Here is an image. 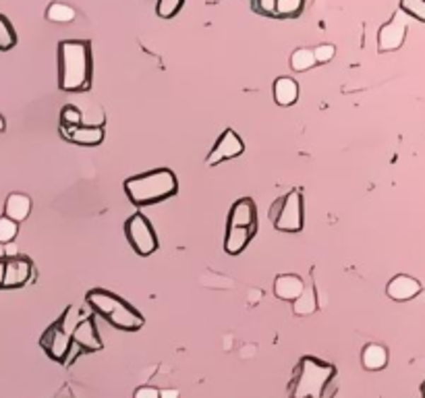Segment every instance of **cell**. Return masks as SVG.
Listing matches in <instances>:
<instances>
[{"mask_svg": "<svg viewBox=\"0 0 425 398\" xmlns=\"http://www.w3.org/2000/svg\"><path fill=\"white\" fill-rule=\"evenodd\" d=\"M336 368L315 357H301L289 382V398H332L336 394Z\"/></svg>", "mask_w": 425, "mask_h": 398, "instance_id": "6da1fadb", "label": "cell"}, {"mask_svg": "<svg viewBox=\"0 0 425 398\" xmlns=\"http://www.w3.org/2000/svg\"><path fill=\"white\" fill-rule=\"evenodd\" d=\"M59 88L88 92L91 88V42L64 40L59 44Z\"/></svg>", "mask_w": 425, "mask_h": 398, "instance_id": "7a4b0ae2", "label": "cell"}, {"mask_svg": "<svg viewBox=\"0 0 425 398\" xmlns=\"http://www.w3.org/2000/svg\"><path fill=\"white\" fill-rule=\"evenodd\" d=\"M179 191L177 175L168 168H156L124 181V193L135 206H152Z\"/></svg>", "mask_w": 425, "mask_h": 398, "instance_id": "3957f363", "label": "cell"}, {"mask_svg": "<svg viewBox=\"0 0 425 398\" xmlns=\"http://www.w3.org/2000/svg\"><path fill=\"white\" fill-rule=\"evenodd\" d=\"M86 299L98 315H102L110 326L119 328L122 332H135L146 324L144 315L135 307H131L119 295L106 288H93L86 295Z\"/></svg>", "mask_w": 425, "mask_h": 398, "instance_id": "277c9868", "label": "cell"}, {"mask_svg": "<svg viewBox=\"0 0 425 398\" xmlns=\"http://www.w3.org/2000/svg\"><path fill=\"white\" fill-rule=\"evenodd\" d=\"M270 220L280 233H301L303 230V197L299 191H291L276 199L270 208Z\"/></svg>", "mask_w": 425, "mask_h": 398, "instance_id": "5b68a950", "label": "cell"}, {"mask_svg": "<svg viewBox=\"0 0 425 398\" xmlns=\"http://www.w3.org/2000/svg\"><path fill=\"white\" fill-rule=\"evenodd\" d=\"M71 311H73V307H69L54 324H50V326L46 328V332L40 338V346H42L44 353H46L52 361H57V363H66V357H69V353H71V349H73V346H71V330H73V328L69 330Z\"/></svg>", "mask_w": 425, "mask_h": 398, "instance_id": "8992f818", "label": "cell"}, {"mask_svg": "<svg viewBox=\"0 0 425 398\" xmlns=\"http://www.w3.org/2000/svg\"><path fill=\"white\" fill-rule=\"evenodd\" d=\"M124 237L129 241V245L133 247V251L141 257L152 255L158 249V237L153 233L150 220L144 214L135 212L127 222H124Z\"/></svg>", "mask_w": 425, "mask_h": 398, "instance_id": "52a82bcc", "label": "cell"}, {"mask_svg": "<svg viewBox=\"0 0 425 398\" xmlns=\"http://www.w3.org/2000/svg\"><path fill=\"white\" fill-rule=\"evenodd\" d=\"M407 25H409V17L398 11L395 17L378 31V50L380 52H395V50H398L404 44Z\"/></svg>", "mask_w": 425, "mask_h": 398, "instance_id": "ba28073f", "label": "cell"}, {"mask_svg": "<svg viewBox=\"0 0 425 398\" xmlns=\"http://www.w3.org/2000/svg\"><path fill=\"white\" fill-rule=\"evenodd\" d=\"M243 152V139H241L233 129H226V131L218 137V141L214 144L212 152L208 153V158H206V164H208V166H216V164H220V162H224V160H233V158L241 156Z\"/></svg>", "mask_w": 425, "mask_h": 398, "instance_id": "9c48e42d", "label": "cell"}, {"mask_svg": "<svg viewBox=\"0 0 425 398\" xmlns=\"http://www.w3.org/2000/svg\"><path fill=\"white\" fill-rule=\"evenodd\" d=\"M71 346H77V349H81L86 353H95V351L104 349L93 317L88 315V317H83L81 322H77L73 326V330H71Z\"/></svg>", "mask_w": 425, "mask_h": 398, "instance_id": "30bf717a", "label": "cell"}, {"mask_svg": "<svg viewBox=\"0 0 425 398\" xmlns=\"http://www.w3.org/2000/svg\"><path fill=\"white\" fill-rule=\"evenodd\" d=\"M31 272H33V266H31L30 257H25V255L4 259L2 288H21L23 284L30 282Z\"/></svg>", "mask_w": 425, "mask_h": 398, "instance_id": "8fae6325", "label": "cell"}, {"mask_svg": "<svg viewBox=\"0 0 425 398\" xmlns=\"http://www.w3.org/2000/svg\"><path fill=\"white\" fill-rule=\"evenodd\" d=\"M226 226H235V228H247L257 233V210L251 197L237 199L228 212V224Z\"/></svg>", "mask_w": 425, "mask_h": 398, "instance_id": "7c38bea8", "label": "cell"}, {"mask_svg": "<svg viewBox=\"0 0 425 398\" xmlns=\"http://www.w3.org/2000/svg\"><path fill=\"white\" fill-rule=\"evenodd\" d=\"M61 135L77 146H100L104 141V129L102 127H91V124H75V127H61Z\"/></svg>", "mask_w": 425, "mask_h": 398, "instance_id": "4fadbf2b", "label": "cell"}, {"mask_svg": "<svg viewBox=\"0 0 425 398\" xmlns=\"http://www.w3.org/2000/svg\"><path fill=\"white\" fill-rule=\"evenodd\" d=\"M386 293L395 301H409V299H413V297H417L421 293V282H417L411 276L398 274L388 282Z\"/></svg>", "mask_w": 425, "mask_h": 398, "instance_id": "5bb4252c", "label": "cell"}, {"mask_svg": "<svg viewBox=\"0 0 425 398\" xmlns=\"http://www.w3.org/2000/svg\"><path fill=\"white\" fill-rule=\"evenodd\" d=\"M305 291V282L295 274H280L274 280V295L282 301H297Z\"/></svg>", "mask_w": 425, "mask_h": 398, "instance_id": "9a60e30c", "label": "cell"}, {"mask_svg": "<svg viewBox=\"0 0 425 398\" xmlns=\"http://www.w3.org/2000/svg\"><path fill=\"white\" fill-rule=\"evenodd\" d=\"M31 212V199L30 195L25 193H11L6 197V204H4V218H8L11 222L19 224L23 222Z\"/></svg>", "mask_w": 425, "mask_h": 398, "instance_id": "2e32d148", "label": "cell"}, {"mask_svg": "<svg viewBox=\"0 0 425 398\" xmlns=\"http://www.w3.org/2000/svg\"><path fill=\"white\" fill-rule=\"evenodd\" d=\"M299 98V86L291 77H278L274 81V100L278 106H293Z\"/></svg>", "mask_w": 425, "mask_h": 398, "instance_id": "e0dca14e", "label": "cell"}, {"mask_svg": "<svg viewBox=\"0 0 425 398\" xmlns=\"http://www.w3.org/2000/svg\"><path fill=\"white\" fill-rule=\"evenodd\" d=\"M361 361L367 371H380L388 363V351L382 344H367L363 349Z\"/></svg>", "mask_w": 425, "mask_h": 398, "instance_id": "ac0fdd59", "label": "cell"}, {"mask_svg": "<svg viewBox=\"0 0 425 398\" xmlns=\"http://www.w3.org/2000/svg\"><path fill=\"white\" fill-rule=\"evenodd\" d=\"M46 17L52 21V23H71L77 13L71 4H64V2H52L46 11Z\"/></svg>", "mask_w": 425, "mask_h": 398, "instance_id": "d6986e66", "label": "cell"}, {"mask_svg": "<svg viewBox=\"0 0 425 398\" xmlns=\"http://www.w3.org/2000/svg\"><path fill=\"white\" fill-rule=\"evenodd\" d=\"M315 309H318V299H315V291L311 286L305 288L297 301H293V311L297 315H311Z\"/></svg>", "mask_w": 425, "mask_h": 398, "instance_id": "ffe728a7", "label": "cell"}, {"mask_svg": "<svg viewBox=\"0 0 425 398\" xmlns=\"http://www.w3.org/2000/svg\"><path fill=\"white\" fill-rule=\"evenodd\" d=\"M301 0H276L274 2V17H299L303 11Z\"/></svg>", "mask_w": 425, "mask_h": 398, "instance_id": "44dd1931", "label": "cell"}, {"mask_svg": "<svg viewBox=\"0 0 425 398\" xmlns=\"http://www.w3.org/2000/svg\"><path fill=\"white\" fill-rule=\"evenodd\" d=\"M17 46V33H15V28L11 25V21L0 15V52H6L11 48Z\"/></svg>", "mask_w": 425, "mask_h": 398, "instance_id": "7402d4cb", "label": "cell"}, {"mask_svg": "<svg viewBox=\"0 0 425 398\" xmlns=\"http://www.w3.org/2000/svg\"><path fill=\"white\" fill-rule=\"evenodd\" d=\"M291 66L293 71L297 73H303V71H309L311 66H315V59H313V52L307 50V48H299L293 57H291Z\"/></svg>", "mask_w": 425, "mask_h": 398, "instance_id": "603a6c76", "label": "cell"}, {"mask_svg": "<svg viewBox=\"0 0 425 398\" xmlns=\"http://www.w3.org/2000/svg\"><path fill=\"white\" fill-rule=\"evenodd\" d=\"M400 13L407 17H413L417 21H425V2L424 0H402L400 2Z\"/></svg>", "mask_w": 425, "mask_h": 398, "instance_id": "cb8c5ba5", "label": "cell"}, {"mask_svg": "<svg viewBox=\"0 0 425 398\" xmlns=\"http://www.w3.org/2000/svg\"><path fill=\"white\" fill-rule=\"evenodd\" d=\"M17 233H19V224H15V222H11L8 218H0V245H8V243H13L15 241V237H17Z\"/></svg>", "mask_w": 425, "mask_h": 398, "instance_id": "d4e9b609", "label": "cell"}, {"mask_svg": "<svg viewBox=\"0 0 425 398\" xmlns=\"http://www.w3.org/2000/svg\"><path fill=\"white\" fill-rule=\"evenodd\" d=\"M181 8H182L181 0H160V2L156 4V13H158V17H162V19H170V17H175Z\"/></svg>", "mask_w": 425, "mask_h": 398, "instance_id": "484cf974", "label": "cell"}, {"mask_svg": "<svg viewBox=\"0 0 425 398\" xmlns=\"http://www.w3.org/2000/svg\"><path fill=\"white\" fill-rule=\"evenodd\" d=\"M75 124H81V112L69 104L61 110V127H75Z\"/></svg>", "mask_w": 425, "mask_h": 398, "instance_id": "4316f807", "label": "cell"}, {"mask_svg": "<svg viewBox=\"0 0 425 398\" xmlns=\"http://www.w3.org/2000/svg\"><path fill=\"white\" fill-rule=\"evenodd\" d=\"M313 52V59H315V64L318 62H330L334 59L336 54V48L332 44H320L315 50H311Z\"/></svg>", "mask_w": 425, "mask_h": 398, "instance_id": "83f0119b", "label": "cell"}, {"mask_svg": "<svg viewBox=\"0 0 425 398\" xmlns=\"http://www.w3.org/2000/svg\"><path fill=\"white\" fill-rule=\"evenodd\" d=\"M274 2L276 0H260V2H253V11L255 13H262L266 17H274Z\"/></svg>", "mask_w": 425, "mask_h": 398, "instance_id": "f1b7e54d", "label": "cell"}, {"mask_svg": "<svg viewBox=\"0 0 425 398\" xmlns=\"http://www.w3.org/2000/svg\"><path fill=\"white\" fill-rule=\"evenodd\" d=\"M133 398H160V390L153 388V386H141L135 390Z\"/></svg>", "mask_w": 425, "mask_h": 398, "instance_id": "f546056e", "label": "cell"}, {"mask_svg": "<svg viewBox=\"0 0 425 398\" xmlns=\"http://www.w3.org/2000/svg\"><path fill=\"white\" fill-rule=\"evenodd\" d=\"M160 398H179V390H160Z\"/></svg>", "mask_w": 425, "mask_h": 398, "instance_id": "4dcf8cb0", "label": "cell"}, {"mask_svg": "<svg viewBox=\"0 0 425 398\" xmlns=\"http://www.w3.org/2000/svg\"><path fill=\"white\" fill-rule=\"evenodd\" d=\"M2 278H4V259H0V288H2Z\"/></svg>", "mask_w": 425, "mask_h": 398, "instance_id": "1f68e13d", "label": "cell"}, {"mask_svg": "<svg viewBox=\"0 0 425 398\" xmlns=\"http://www.w3.org/2000/svg\"><path fill=\"white\" fill-rule=\"evenodd\" d=\"M4 129H6V123H4V119H2V117H0V133H2V131H4Z\"/></svg>", "mask_w": 425, "mask_h": 398, "instance_id": "d6a6232c", "label": "cell"}, {"mask_svg": "<svg viewBox=\"0 0 425 398\" xmlns=\"http://www.w3.org/2000/svg\"><path fill=\"white\" fill-rule=\"evenodd\" d=\"M0 259H4V245H0Z\"/></svg>", "mask_w": 425, "mask_h": 398, "instance_id": "836d02e7", "label": "cell"}]
</instances>
